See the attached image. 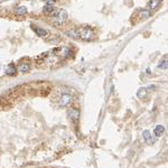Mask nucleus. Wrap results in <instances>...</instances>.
<instances>
[{"instance_id": "ddd939ff", "label": "nucleus", "mask_w": 168, "mask_h": 168, "mask_svg": "<svg viewBox=\"0 0 168 168\" xmlns=\"http://www.w3.org/2000/svg\"><path fill=\"white\" fill-rule=\"evenodd\" d=\"M6 73H7V75H9V76H12V75H15L16 74V67L13 64H9L8 66H7V68H6Z\"/></svg>"}, {"instance_id": "f257e3e1", "label": "nucleus", "mask_w": 168, "mask_h": 168, "mask_svg": "<svg viewBox=\"0 0 168 168\" xmlns=\"http://www.w3.org/2000/svg\"><path fill=\"white\" fill-rule=\"evenodd\" d=\"M80 34V38L83 40H91L94 38V32L91 27H81L77 28Z\"/></svg>"}, {"instance_id": "0eeeda50", "label": "nucleus", "mask_w": 168, "mask_h": 168, "mask_svg": "<svg viewBox=\"0 0 168 168\" xmlns=\"http://www.w3.org/2000/svg\"><path fill=\"white\" fill-rule=\"evenodd\" d=\"M160 3H161V0H150V1L148 2V9H149L150 11H155V10L158 9Z\"/></svg>"}, {"instance_id": "2eb2a0df", "label": "nucleus", "mask_w": 168, "mask_h": 168, "mask_svg": "<svg viewBox=\"0 0 168 168\" xmlns=\"http://www.w3.org/2000/svg\"><path fill=\"white\" fill-rule=\"evenodd\" d=\"M146 94H147V89H144V87H140V89L138 90V92H137V96H138V99H143V97L146 96Z\"/></svg>"}, {"instance_id": "f8f14e48", "label": "nucleus", "mask_w": 168, "mask_h": 168, "mask_svg": "<svg viewBox=\"0 0 168 168\" xmlns=\"http://www.w3.org/2000/svg\"><path fill=\"white\" fill-rule=\"evenodd\" d=\"M59 54L64 57V58H67V57H70V55H71V50H70L68 47H60Z\"/></svg>"}, {"instance_id": "39448f33", "label": "nucleus", "mask_w": 168, "mask_h": 168, "mask_svg": "<svg viewBox=\"0 0 168 168\" xmlns=\"http://www.w3.org/2000/svg\"><path fill=\"white\" fill-rule=\"evenodd\" d=\"M142 137H143V139H144V141H146L147 144H152L155 142V140H154V138H152V136H151L149 130H143Z\"/></svg>"}, {"instance_id": "f03ea898", "label": "nucleus", "mask_w": 168, "mask_h": 168, "mask_svg": "<svg viewBox=\"0 0 168 168\" xmlns=\"http://www.w3.org/2000/svg\"><path fill=\"white\" fill-rule=\"evenodd\" d=\"M52 16L54 17L53 18L54 21L57 22L58 25L64 24L67 20V12H66V10H64V9H57Z\"/></svg>"}, {"instance_id": "9b49d317", "label": "nucleus", "mask_w": 168, "mask_h": 168, "mask_svg": "<svg viewBox=\"0 0 168 168\" xmlns=\"http://www.w3.org/2000/svg\"><path fill=\"white\" fill-rule=\"evenodd\" d=\"M15 12H16L17 16H25L27 13V8L25 6H19V7H17L16 8Z\"/></svg>"}, {"instance_id": "9d476101", "label": "nucleus", "mask_w": 168, "mask_h": 168, "mask_svg": "<svg viewBox=\"0 0 168 168\" xmlns=\"http://www.w3.org/2000/svg\"><path fill=\"white\" fill-rule=\"evenodd\" d=\"M67 36H70V37H72V38H80V34H79V30L77 29H70V30H67V32L65 33Z\"/></svg>"}, {"instance_id": "7ed1b4c3", "label": "nucleus", "mask_w": 168, "mask_h": 168, "mask_svg": "<svg viewBox=\"0 0 168 168\" xmlns=\"http://www.w3.org/2000/svg\"><path fill=\"white\" fill-rule=\"evenodd\" d=\"M71 102H72V96H71L70 94H63V95L60 96V100H59L60 106H67Z\"/></svg>"}, {"instance_id": "20e7f679", "label": "nucleus", "mask_w": 168, "mask_h": 168, "mask_svg": "<svg viewBox=\"0 0 168 168\" xmlns=\"http://www.w3.org/2000/svg\"><path fill=\"white\" fill-rule=\"evenodd\" d=\"M68 117L72 121L76 122L80 118V111L77 109H75V108H72V109H70V111H68Z\"/></svg>"}, {"instance_id": "dca6fc26", "label": "nucleus", "mask_w": 168, "mask_h": 168, "mask_svg": "<svg viewBox=\"0 0 168 168\" xmlns=\"http://www.w3.org/2000/svg\"><path fill=\"white\" fill-rule=\"evenodd\" d=\"M151 16V11L149 9H144V10H141V12H140V17L141 18H143V19H147V18H149V17Z\"/></svg>"}, {"instance_id": "a211bd4d", "label": "nucleus", "mask_w": 168, "mask_h": 168, "mask_svg": "<svg viewBox=\"0 0 168 168\" xmlns=\"http://www.w3.org/2000/svg\"><path fill=\"white\" fill-rule=\"evenodd\" d=\"M44 1H45L46 3H54L56 0H44Z\"/></svg>"}, {"instance_id": "423d86ee", "label": "nucleus", "mask_w": 168, "mask_h": 168, "mask_svg": "<svg viewBox=\"0 0 168 168\" xmlns=\"http://www.w3.org/2000/svg\"><path fill=\"white\" fill-rule=\"evenodd\" d=\"M55 11H56V8L54 7L53 3H46L43 8V12L47 13V15H53Z\"/></svg>"}, {"instance_id": "6e6552de", "label": "nucleus", "mask_w": 168, "mask_h": 168, "mask_svg": "<svg viewBox=\"0 0 168 168\" xmlns=\"http://www.w3.org/2000/svg\"><path fill=\"white\" fill-rule=\"evenodd\" d=\"M29 71H30V64L29 63H21L18 66V72H20L21 74L28 73Z\"/></svg>"}, {"instance_id": "f3484780", "label": "nucleus", "mask_w": 168, "mask_h": 168, "mask_svg": "<svg viewBox=\"0 0 168 168\" xmlns=\"http://www.w3.org/2000/svg\"><path fill=\"white\" fill-rule=\"evenodd\" d=\"M158 67H159V68H161V70L168 68V60H163L161 63L158 64Z\"/></svg>"}, {"instance_id": "4468645a", "label": "nucleus", "mask_w": 168, "mask_h": 168, "mask_svg": "<svg viewBox=\"0 0 168 168\" xmlns=\"http://www.w3.org/2000/svg\"><path fill=\"white\" fill-rule=\"evenodd\" d=\"M34 30H35V33L37 34V36L39 37H45L47 35V32L44 28H40V27H35L34 28Z\"/></svg>"}, {"instance_id": "1a4fd4ad", "label": "nucleus", "mask_w": 168, "mask_h": 168, "mask_svg": "<svg viewBox=\"0 0 168 168\" xmlns=\"http://www.w3.org/2000/svg\"><path fill=\"white\" fill-rule=\"evenodd\" d=\"M164 132H165V128H164V126H161V124H158V126L155 127L154 133H155V136H156V137H160Z\"/></svg>"}]
</instances>
